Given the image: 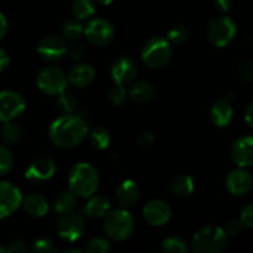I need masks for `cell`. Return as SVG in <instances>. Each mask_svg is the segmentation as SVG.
<instances>
[{"mask_svg": "<svg viewBox=\"0 0 253 253\" xmlns=\"http://www.w3.org/2000/svg\"><path fill=\"white\" fill-rule=\"evenodd\" d=\"M56 173V163L49 157L37 158L29 166L25 177L31 182H46Z\"/></svg>", "mask_w": 253, "mask_h": 253, "instance_id": "obj_17", "label": "cell"}, {"mask_svg": "<svg viewBox=\"0 0 253 253\" xmlns=\"http://www.w3.org/2000/svg\"><path fill=\"white\" fill-rule=\"evenodd\" d=\"M86 137H88L89 143L96 150H105L111 142L110 132L101 126H95L90 131H88Z\"/></svg>", "mask_w": 253, "mask_h": 253, "instance_id": "obj_26", "label": "cell"}, {"mask_svg": "<svg viewBox=\"0 0 253 253\" xmlns=\"http://www.w3.org/2000/svg\"><path fill=\"white\" fill-rule=\"evenodd\" d=\"M4 252H6V249H5V247H2L1 245H0V253H4Z\"/></svg>", "mask_w": 253, "mask_h": 253, "instance_id": "obj_50", "label": "cell"}, {"mask_svg": "<svg viewBox=\"0 0 253 253\" xmlns=\"http://www.w3.org/2000/svg\"><path fill=\"white\" fill-rule=\"evenodd\" d=\"M137 74V63L128 56H121L111 63L110 76L116 84L131 83Z\"/></svg>", "mask_w": 253, "mask_h": 253, "instance_id": "obj_15", "label": "cell"}, {"mask_svg": "<svg viewBox=\"0 0 253 253\" xmlns=\"http://www.w3.org/2000/svg\"><path fill=\"white\" fill-rule=\"evenodd\" d=\"M245 121L247 123V125L253 128V101L249 104V106L245 110Z\"/></svg>", "mask_w": 253, "mask_h": 253, "instance_id": "obj_45", "label": "cell"}, {"mask_svg": "<svg viewBox=\"0 0 253 253\" xmlns=\"http://www.w3.org/2000/svg\"><path fill=\"white\" fill-rule=\"evenodd\" d=\"M84 34V26L77 19L67 20L61 26V35L66 41H78Z\"/></svg>", "mask_w": 253, "mask_h": 253, "instance_id": "obj_28", "label": "cell"}, {"mask_svg": "<svg viewBox=\"0 0 253 253\" xmlns=\"http://www.w3.org/2000/svg\"><path fill=\"white\" fill-rule=\"evenodd\" d=\"M57 230H58L59 237L63 241H78L83 236L84 231H85V221H84V219L81 215L69 212V214L62 216Z\"/></svg>", "mask_w": 253, "mask_h": 253, "instance_id": "obj_12", "label": "cell"}, {"mask_svg": "<svg viewBox=\"0 0 253 253\" xmlns=\"http://www.w3.org/2000/svg\"><path fill=\"white\" fill-rule=\"evenodd\" d=\"M170 192L175 197L184 198L194 192V180L188 174H179L173 178L170 183Z\"/></svg>", "mask_w": 253, "mask_h": 253, "instance_id": "obj_25", "label": "cell"}, {"mask_svg": "<svg viewBox=\"0 0 253 253\" xmlns=\"http://www.w3.org/2000/svg\"><path fill=\"white\" fill-rule=\"evenodd\" d=\"M189 36V31L187 27L182 24L173 25L167 31V37L166 39L169 41L170 44H182L184 43Z\"/></svg>", "mask_w": 253, "mask_h": 253, "instance_id": "obj_31", "label": "cell"}, {"mask_svg": "<svg viewBox=\"0 0 253 253\" xmlns=\"http://www.w3.org/2000/svg\"><path fill=\"white\" fill-rule=\"evenodd\" d=\"M140 187L132 179H126L116 188V200L121 208H131L140 198Z\"/></svg>", "mask_w": 253, "mask_h": 253, "instance_id": "obj_20", "label": "cell"}, {"mask_svg": "<svg viewBox=\"0 0 253 253\" xmlns=\"http://www.w3.org/2000/svg\"><path fill=\"white\" fill-rule=\"evenodd\" d=\"M100 183L99 173L94 166L86 162H78L71 168L68 174L69 190L79 198L91 197L96 193Z\"/></svg>", "mask_w": 253, "mask_h": 253, "instance_id": "obj_2", "label": "cell"}, {"mask_svg": "<svg viewBox=\"0 0 253 253\" xmlns=\"http://www.w3.org/2000/svg\"><path fill=\"white\" fill-rule=\"evenodd\" d=\"M135 229L133 216L125 208L110 210L105 215L104 220V231L109 239L114 241H125L132 235Z\"/></svg>", "mask_w": 253, "mask_h": 253, "instance_id": "obj_4", "label": "cell"}, {"mask_svg": "<svg viewBox=\"0 0 253 253\" xmlns=\"http://www.w3.org/2000/svg\"><path fill=\"white\" fill-rule=\"evenodd\" d=\"M242 227H244V225L240 221V219H232L227 222L224 230L226 231L227 236H237L242 231Z\"/></svg>", "mask_w": 253, "mask_h": 253, "instance_id": "obj_40", "label": "cell"}, {"mask_svg": "<svg viewBox=\"0 0 253 253\" xmlns=\"http://www.w3.org/2000/svg\"><path fill=\"white\" fill-rule=\"evenodd\" d=\"M227 242L229 236L222 227L208 225L195 232L190 247L197 253H220L226 250Z\"/></svg>", "mask_w": 253, "mask_h": 253, "instance_id": "obj_3", "label": "cell"}, {"mask_svg": "<svg viewBox=\"0 0 253 253\" xmlns=\"http://www.w3.org/2000/svg\"><path fill=\"white\" fill-rule=\"evenodd\" d=\"M19 188L10 182H0V220L14 214L22 204Z\"/></svg>", "mask_w": 253, "mask_h": 253, "instance_id": "obj_10", "label": "cell"}, {"mask_svg": "<svg viewBox=\"0 0 253 253\" xmlns=\"http://www.w3.org/2000/svg\"><path fill=\"white\" fill-rule=\"evenodd\" d=\"M67 42L62 36L57 35H48L44 36L37 44V53L44 61L54 62L61 59L67 53Z\"/></svg>", "mask_w": 253, "mask_h": 253, "instance_id": "obj_13", "label": "cell"}, {"mask_svg": "<svg viewBox=\"0 0 253 253\" xmlns=\"http://www.w3.org/2000/svg\"><path fill=\"white\" fill-rule=\"evenodd\" d=\"M111 210L110 200L101 195H91L84 207V212L90 217H103Z\"/></svg>", "mask_w": 253, "mask_h": 253, "instance_id": "obj_23", "label": "cell"}, {"mask_svg": "<svg viewBox=\"0 0 253 253\" xmlns=\"http://www.w3.org/2000/svg\"><path fill=\"white\" fill-rule=\"evenodd\" d=\"M62 252L63 253H82L81 250H78V249H66V250H63Z\"/></svg>", "mask_w": 253, "mask_h": 253, "instance_id": "obj_49", "label": "cell"}, {"mask_svg": "<svg viewBox=\"0 0 253 253\" xmlns=\"http://www.w3.org/2000/svg\"><path fill=\"white\" fill-rule=\"evenodd\" d=\"M21 137V128L12 121H6L0 128V138L6 145H15Z\"/></svg>", "mask_w": 253, "mask_h": 253, "instance_id": "obj_29", "label": "cell"}, {"mask_svg": "<svg viewBox=\"0 0 253 253\" xmlns=\"http://www.w3.org/2000/svg\"><path fill=\"white\" fill-rule=\"evenodd\" d=\"M32 252L35 253H51L56 251V246L53 242L46 237H41V239L36 240L32 244Z\"/></svg>", "mask_w": 253, "mask_h": 253, "instance_id": "obj_36", "label": "cell"}, {"mask_svg": "<svg viewBox=\"0 0 253 253\" xmlns=\"http://www.w3.org/2000/svg\"><path fill=\"white\" fill-rule=\"evenodd\" d=\"M162 251L166 253H185L189 251V245L179 236H170L163 240Z\"/></svg>", "mask_w": 253, "mask_h": 253, "instance_id": "obj_30", "label": "cell"}, {"mask_svg": "<svg viewBox=\"0 0 253 253\" xmlns=\"http://www.w3.org/2000/svg\"><path fill=\"white\" fill-rule=\"evenodd\" d=\"M110 250V241L104 237H94L88 242V246H86V251L89 253H106Z\"/></svg>", "mask_w": 253, "mask_h": 253, "instance_id": "obj_35", "label": "cell"}, {"mask_svg": "<svg viewBox=\"0 0 253 253\" xmlns=\"http://www.w3.org/2000/svg\"><path fill=\"white\" fill-rule=\"evenodd\" d=\"M252 188H253V187H252Z\"/></svg>", "mask_w": 253, "mask_h": 253, "instance_id": "obj_51", "label": "cell"}, {"mask_svg": "<svg viewBox=\"0 0 253 253\" xmlns=\"http://www.w3.org/2000/svg\"><path fill=\"white\" fill-rule=\"evenodd\" d=\"M77 98L72 93L68 91H62L61 94H58V98H57V106L59 108V110L64 114H73L77 110Z\"/></svg>", "mask_w": 253, "mask_h": 253, "instance_id": "obj_32", "label": "cell"}, {"mask_svg": "<svg viewBox=\"0 0 253 253\" xmlns=\"http://www.w3.org/2000/svg\"><path fill=\"white\" fill-rule=\"evenodd\" d=\"M84 36L89 43L98 47L108 46L115 37V29L109 20L96 17L86 22L84 26Z\"/></svg>", "mask_w": 253, "mask_h": 253, "instance_id": "obj_8", "label": "cell"}, {"mask_svg": "<svg viewBox=\"0 0 253 253\" xmlns=\"http://www.w3.org/2000/svg\"><path fill=\"white\" fill-rule=\"evenodd\" d=\"M77 195L73 194L71 190H64L59 193L58 197L54 199L53 203V211L59 216L73 212L77 207Z\"/></svg>", "mask_w": 253, "mask_h": 253, "instance_id": "obj_24", "label": "cell"}, {"mask_svg": "<svg viewBox=\"0 0 253 253\" xmlns=\"http://www.w3.org/2000/svg\"><path fill=\"white\" fill-rule=\"evenodd\" d=\"M26 110V100L14 90L0 91V121H14Z\"/></svg>", "mask_w": 253, "mask_h": 253, "instance_id": "obj_9", "label": "cell"}, {"mask_svg": "<svg viewBox=\"0 0 253 253\" xmlns=\"http://www.w3.org/2000/svg\"><path fill=\"white\" fill-rule=\"evenodd\" d=\"M153 140H155V137H153L152 133L145 132L138 137V143H140V146H148L150 143L153 142Z\"/></svg>", "mask_w": 253, "mask_h": 253, "instance_id": "obj_44", "label": "cell"}, {"mask_svg": "<svg viewBox=\"0 0 253 253\" xmlns=\"http://www.w3.org/2000/svg\"><path fill=\"white\" fill-rule=\"evenodd\" d=\"M225 187L227 192L235 197H242L247 194L253 187V177L246 168L239 167L231 170L225 179Z\"/></svg>", "mask_w": 253, "mask_h": 253, "instance_id": "obj_14", "label": "cell"}, {"mask_svg": "<svg viewBox=\"0 0 253 253\" xmlns=\"http://www.w3.org/2000/svg\"><path fill=\"white\" fill-rule=\"evenodd\" d=\"M239 74L245 81H253V61L247 59L240 63Z\"/></svg>", "mask_w": 253, "mask_h": 253, "instance_id": "obj_39", "label": "cell"}, {"mask_svg": "<svg viewBox=\"0 0 253 253\" xmlns=\"http://www.w3.org/2000/svg\"><path fill=\"white\" fill-rule=\"evenodd\" d=\"M232 161L239 167L247 168L253 167V137L249 135H244L237 137L232 142L230 150Z\"/></svg>", "mask_w": 253, "mask_h": 253, "instance_id": "obj_16", "label": "cell"}, {"mask_svg": "<svg viewBox=\"0 0 253 253\" xmlns=\"http://www.w3.org/2000/svg\"><path fill=\"white\" fill-rule=\"evenodd\" d=\"M72 12L79 21L89 20L95 14V1L94 0H74L72 4Z\"/></svg>", "mask_w": 253, "mask_h": 253, "instance_id": "obj_27", "label": "cell"}, {"mask_svg": "<svg viewBox=\"0 0 253 253\" xmlns=\"http://www.w3.org/2000/svg\"><path fill=\"white\" fill-rule=\"evenodd\" d=\"M142 215L148 225L161 227L169 222L170 217H172V209L163 200L153 199L146 203L142 209Z\"/></svg>", "mask_w": 253, "mask_h": 253, "instance_id": "obj_11", "label": "cell"}, {"mask_svg": "<svg viewBox=\"0 0 253 253\" xmlns=\"http://www.w3.org/2000/svg\"><path fill=\"white\" fill-rule=\"evenodd\" d=\"M9 63H10L9 53H7L4 48H1V47H0V73H1V72H4L5 69L9 67Z\"/></svg>", "mask_w": 253, "mask_h": 253, "instance_id": "obj_42", "label": "cell"}, {"mask_svg": "<svg viewBox=\"0 0 253 253\" xmlns=\"http://www.w3.org/2000/svg\"><path fill=\"white\" fill-rule=\"evenodd\" d=\"M172 57V44L166 37L152 36L145 42L141 49L142 62L151 69H161Z\"/></svg>", "mask_w": 253, "mask_h": 253, "instance_id": "obj_5", "label": "cell"}, {"mask_svg": "<svg viewBox=\"0 0 253 253\" xmlns=\"http://www.w3.org/2000/svg\"><path fill=\"white\" fill-rule=\"evenodd\" d=\"M67 53L69 54L73 61H81L84 58V56L86 54V48L82 42L73 41L67 48Z\"/></svg>", "mask_w": 253, "mask_h": 253, "instance_id": "obj_37", "label": "cell"}, {"mask_svg": "<svg viewBox=\"0 0 253 253\" xmlns=\"http://www.w3.org/2000/svg\"><path fill=\"white\" fill-rule=\"evenodd\" d=\"M25 211L32 217H42L48 212L49 203L44 195L40 193H31L22 199Z\"/></svg>", "mask_w": 253, "mask_h": 253, "instance_id": "obj_21", "label": "cell"}, {"mask_svg": "<svg viewBox=\"0 0 253 253\" xmlns=\"http://www.w3.org/2000/svg\"><path fill=\"white\" fill-rule=\"evenodd\" d=\"M14 158L6 146L0 145V175H5L11 170Z\"/></svg>", "mask_w": 253, "mask_h": 253, "instance_id": "obj_34", "label": "cell"}, {"mask_svg": "<svg viewBox=\"0 0 253 253\" xmlns=\"http://www.w3.org/2000/svg\"><path fill=\"white\" fill-rule=\"evenodd\" d=\"M215 7L221 12H227L231 7V0H212Z\"/></svg>", "mask_w": 253, "mask_h": 253, "instance_id": "obj_43", "label": "cell"}, {"mask_svg": "<svg viewBox=\"0 0 253 253\" xmlns=\"http://www.w3.org/2000/svg\"><path fill=\"white\" fill-rule=\"evenodd\" d=\"M95 78V71L89 63H77L69 71L67 79L76 88H85L90 85Z\"/></svg>", "mask_w": 253, "mask_h": 253, "instance_id": "obj_19", "label": "cell"}, {"mask_svg": "<svg viewBox=\"0 0 253 253\" xmlns=\"http://www.w3.org/2000/svg\"><path fill=\"white\" fill-rule=\"evenodd\" d=\"M29 251V246L25 241L22 240H14L12 242H10L9 246L6 247V252L10 253H25Z\"/></svg>", "mask_w": 253, "mask_h": 253, "instance_id": "obj_41", "label": "cell"}, {"mask_svg": "<svg viewBox=\"0 0 253 253\" xmlns=\"http://www.w3.org/2000/svg\"><path fill=\"white\" fill-rule=\"evenodd\" d=\"M127 94L135 103H147L155 95V86L148 81H136L130 85Z\"/></svg>", "mask_w": 253, "mask_h": 253, "instance_id": "obj_22", "label": "cell"}, {"mask_svg": "<svg viewBox=\"0 0 253 253\" xmlns=\"http://www.w3.org/2000/svg\"><path fill=\"white\" fill-rule=\"evenodd\" d=\"M240 221L242 222L245 227L253 229V203L247 204L240 214Z\"/></svg>", "mask_w": 253, "mask_h": 253, "instance_id": "obj_38", "label": "cell"}, {"mask_svg": "<svg viewBox=\"0 0 253 253\" xmlns=\"http://www.w3.org/2000/svg\"><path fill=\"white\" fill-rule=\"evenodd\" d=\"M7 32V20L2 12H0V41L5 37Z\"/></svg>", "mask_w": 253, "mask_h": 253, "instance_id": "obj_46", "label": "cell"}, {"mask_svg": "<svg viewBox=\"0 0 253 253\" xmlns=\"http://www.w3.org/2000/svg\"><path fill=\"white\" fill-rule=\"evenodd\" d=\"M76 114L79 116V118L86 120V118H88V115H89V110L86 108H79V109H77Z\"/></svg>", "mask_w": 253, "mask_h": 253, "instance_id": "obj_47", "label": "cell"}, {"mask_svg": "<svg viewBox=\"0 0 253 253\" xmlns=\"http://www.w3.org/2000/svg\"><path fill=\"white\" fill-rule=\"evenodd\" d=\"M88 125L77 114H64L51 124L49 140L59 148H73L83 142L88 135Z\"/></svg>", "mask_w": 253, "mask_h": 253, "instance_id": "obj_1", "label": "cell"}, {"mask_svg": "<svg viewBox=\"0 0 253 253\" xmlns=\"http://www.w3.org/2000/svg\"><path fill=\"white\" fill-rule=\"evenodd\" d=\"M36 84L42 93L47 95H58L67 89L68 79L61 68L48 66L37 73Z\"/></svg>", "mask_w": 253, "mask_h": 253, "instance_id": "obj_6", "label": "cell"}, {"mask_svg": "<svg viewBox=\"0 0 253 253\" xmlns=\"http://www.w3.org/2000/svg\"><path fill=\"white\" fill-rule=\"evenodd\" d=\"M236 32V24L229 16L215 17L208 26V37L210 42L219 48L229 46L234 41Z\"/></svg>", "mask_w": 253, "mask_h": 253, "instance_id": "obj_7", "label": "cell"}, {"mask_svg": "<svg viewBox=\"0 0 253 253\" xmlns=\"http://www.w3.org/2000/svg\"><path fill=\"white\" fill-rule=\"evenodd\" d=\"M210 120L217 127H226L234 118V108L229 99H217L210 108Z\"/></svg>", "mask_w": 253, "mask_h": 253, "instance_id": "obj_18", "label": "cell"}, {"mask_svg": "<svg viewBox=\"0 0 253 253\" xmlns=\"http://www.w3.org/2000/svg\"><path fill=\"white\" fill-rule=\"evenodd\" d=\"M94 1L98 2L99 5H104V6H106V5H110L114 0H94Z\"/></svg>", "mask_w": 253, "mask_h": 253, "instance_id": "obj_48", "label": "cell"}, {"mask_svg": "<svg viewBox=\"0 0 253 253\" xmlns=\"http://www.w3.org/2000/svg\"><path fill=\"white\" fill-rule=\"evenodd\" d=\"M108 98L110 100V103L114 104V105H123L125 103L126 98H127V91H126L125 86L123 84L115 83V85L111 86V89L109 90Z\"/></svg>", "mask_w": 253, "mask_h": 253, "instance_id": "obj_33", "label": "cell"}]
</instances>
